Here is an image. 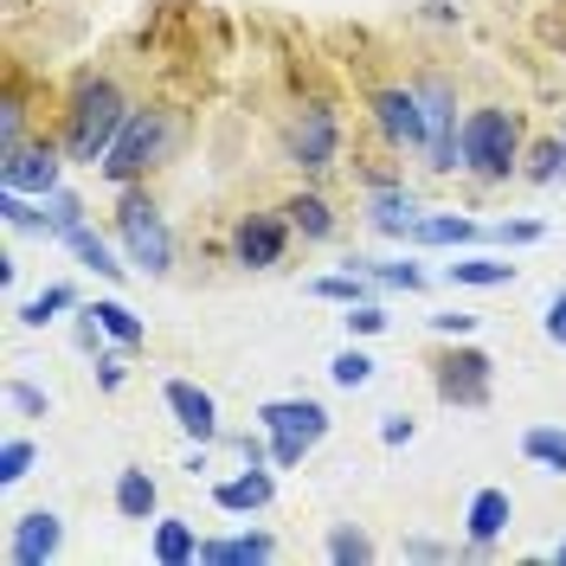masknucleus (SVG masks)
Wrapping results in <instances>:
<instances>
[{"instance_id":"obj_1","label":"nucleus","mask_w":566,"mask_h":566,"mask_svg":"<svg viewBox=\"0 0 566 566\" xmlns=\"http://www.w3.org/2000/svg\"><path fill=\"white\" fill-rule=\"evenodd\" d=\"M123 123H129L123 84L104 77V71H84V77L71 84V104H65V155L84 161V168H97L109 155V142L123 136Z\"/></svg>"},{"instance_id":"obj_2","label":"nucleus","mask_w":566,"mask_h":566,"mask_svg":"<svg viewBox=\"0 0 566 566\" xmlns=\"http://www.w3.org/2000/svg\"><path fill=\"white\" fill-rule=\"evenodd\" d=\"M522 155H528V142H522V109H509V104L463 109V175L476 180V187L515 180L522 175Z\"/></svg>"},{"instance_id":"obj_3","label":"nucleus","mask_w":566,"mask_h":566,"mask_svg":"<svg viewBox=\"0 0 566 566\" xmlns=\"http://www.w3.org/2000/svg\"><path fill=\"white\" fill-rule=\"evenodd\" d=\"M116 239H123V258L142 277H168L175 271V232H168V219H161L155 193L142 180L123 187V200H116Z\"/></svg>"},{"instance_id":"obj_4","label":"nucleus","mask_w":566,"mask_h":566,"mask_svg":"<svg viewBox=\"0 0 566 566\" xmlns=\"http://www.w3.org/2000/svg\"><path fill=\"white\" fill-rule=\"evenodd\" d=\"M168 142H175V116L168 109H129V123H123V136L109 142V155L97 161V175L109 187H136L161 168V155H168Z\"/></svg>"},{"instance_id":"obj_5","label":"nucleus","mask_w":566,"mask_h":566,"mask_svg":"<svg viewBox=\"0 0 566 566\" xmlns=\"http://www.w3.org/2000/svg\"><path fill=\"white\" fill-rule=\"evenodd\" d=\"M328 424H335L328 406H322V399H303V392L258 406V431H271V463H277V470H296V463L328 438Z\"/></svg>"},{"instance_id":"obj_6","label":"nucleus","mask_w":566,"mask_h":566,"mask_svg":"<svg viewBox=\"0 0 566 566\" xmlns=\"http://www.w3.org/2000/svg\"><path fill=\"white\" fill-rule=\"evenodd\" d=\"M419 104H424V168L431 175H463V109L451 77H419Z\"/></svg>"},{"instance_id":"obj_7","label":"nucleus","mask_w":566,"mask_h":566,"mask_svg":"<svg viewBox=\"0 0 566 566\" xmlns=\"http://www.w3.org/2000/svg\"><path fill=\"white\" fill-rule=\"evenodd\" d=\"M283 161L296 175H328L342 161V116L328 104H303L283 123Z\"/></svg>"},{"instance_id":"obj_8","label":"nucleus","mask_w":566,"mask_h":566,"mask_svg":"<svg viewBox=\"0 0 566 566\" xmlns=\"http://www.w3.org/2000/svg\"><path fill=\"white\" fill-rule=\"evenodd\" d=\"M367 123L387 155H424V104H419V84H380L367 97Z\"/></svg>"},{"instance_id":"obj_9","label":"nucleus","mask_w":566,"mask_h":566,"mask_svg":"<svg viewBox=\"0 0 566 566\" xmlns=\"http://www.w3.org/2000/svg\"><path fill=\"white\" fill-rule=\"evenodd\" d=\"M431 387L444 406H463V412H476V406H490V387H495V360L483 348H444L431 360Z\"/></svg>"},{"instance_id":"obj_10","label":"nucleus","mask_w":566,"mask_h":566,"mask_svg":"<svg viewBox=\"0 0 566 566\" xmlns=\"http://www.w3.org/2000/svg\"><path fill=\"white\" fill-rule=\"evenodd\" d=\"M65 142H20L13 155H0V187H13V193H59V180H65Z\"/></svg>"},{"instance_id":"obj_11","label":"nucleus","mask_w":566,"mask_h":566,"mask_svg":"<svg viewBox=\"0 0 566 566\" xmlns=\"http://www.w3.org/2000/svg\"><path fill=\"white\" fill-rule=\"evenodd\" d=\"M290 219L277 212H239V226H232V264L239 271H277L283 251H290Z\"/></svg>"},{"instance_id":"obj_12","label":"nucleus","mask_w":566,"mask_h":566,"mask_svg":"<svg viewBox=\"0 0 566 566\" xmlns=\"http://www.w3.org/2000/svg\"><path fill=\"white\" fill-rule=\"evenodd\" d=\"M374 232H387V239H412V226L424 219V207H419V193L406 187V180H392V175H380L374 187H367V212H360Z\"/></svg>"},{"instance_id":"obj_13","label":"nucleus","mask_w":566,"mask_h":566,"mask_svg":"<svg viewBox=\"0 0 566 566\" xmlns=\"http://www.w3.org/2000/svg\"><path fill=\"white\" fill-rule=\"evenodd\" d=\"M59 547H65V522L52 509H27L7 534V566H45L59 560Z\"/></svg>"},{"instance_id":"obj_14","label":"nucleus","mask_w":566,"mask_h":566,"mask_svg":"<svg viewBox=\"0 0 566 566\" xmlns=\"http://www.w3.org/2000/svg\"><path fill=\"white\" fill-rule=\"evenodd\" d=\"M161 406L175 412V424L193 444H212V438H219V399H212L200 380H168V387H161Z\"/></svg>"},{"instance_id":"obj_15","label":"nucleus","mask_w":566,"mask_h":566,"mask_svg":"<svg viewBox=\"0 0 566 566\" xmlns=\"http://www.w3.org/2000/svg\"><path fill=\"white\" fill-rule=\"evenodd\" d=\"M509 522H515V495H509V490H476V495H470V509H463L470 554H490L495 541L509 534Z\"/></svg>"},{"instance_id":"obj_16","label":"nucleus","mask_w":566,"mask_h":566,"mask_svg":"<svg viewBox=\"0 0 566 566\" xmlns=\"http://www.w3.org/2000/svg\"><path fill=\"white\" fill-rule=\"evenodd\" d=\"M271 495H277V476H271L264 463H245V476L219 483V490H212V502H219L226 515H258V509H271Z\"/></svg>"},{"instance_id":"obj_17","label":"nucleus","mask_w":566,"mask_h":566,"mask_svg":"<svg viewBox=\"0 0 566 566\" xmlns=\"http://www.w3.org/2000/svg\"><path fill=\"white\" fill-rule=\"evenodd\" d=\"M109 502H116V515H123V522H155L161 490H155V476H148L142 463H123V470H116V490H109Z\"/></svg>"},{"instance_id":"obj_18","label":"nucleus","mask_w":566,"mask_h":566,"mask_svg":"<svg viewBox=\"0 0 566 566\" xmlns=\"http://www.w3.org/2000/svg\"><path fill=\"white\" fill-rule=\"evenodd\" d=\"M148 560L155 566H193L200 560V534H193V522H187V515H161L155 534H148Z\"/></svg>"},{"instance_id":"obj_19","label":"nucleus","mask_w":566,"mask_h":566,"mask_svg":"<svg viewBox=\"0 0 566 566\" xmlns=\"http://www.w3.org/2000/svg\"><path fill=\"white\" fill-rule=\"evenodd\" d=\"M277 560L271 534H232V541H200V566H264Z\"/></svg>"},{"instance_id":"obj_20","label":"nucleus","mask_w":566,"mask_h":566,"mask_svg":"<svg viewBox=\"0 0 566 566\" xmlns=\"http://www.w3.org/2000/svg\"><path fill=\"white\" fill-rule=\"evenodd\" d=\"M283 219H290L303 239H316V245H322V239H335V207L322 200L316 187H296V193L283 200Z\"/></svg>"},{"instance_id":"obj_21","label":"nucleus","mask_w":566,"mask_h":566,"mask_svg":"<svg viewBox=\"0 0 566 566\" xmlns=\"http://www.w3.org/2000/svg\"><path fill=\"white\" fill-rule=\"evenodd\" d=\"M476 239H490V232L463 212H424L412 226V245H476Z\"/></svg>"},{"instance_id":"obj_22","label":"nucleus","mask_w":566,"mask_h":566,"mask_svg":"<svg viewBox=\"0 0 566 566\" xmlns=\"http://www.w3.org/2000/svg\"><path fill=\"white\" fill-rule=\"evenodd\" d=\"M374 271H360V264H348V271H328V277H316L310 283V296H322V303H374Z\"/></svg>"},{"instance_id":"obj_23","label":"nucleus","mask_w":566,"mask_h":566,"mask_svg":"<svg viewBox=\"0 0 566 566\" xmlns=\"http://www.w3.org/2000/svg\"><path fill=\"white\" fill-rule=\"evenodd\" d=\"M91 316L104 322V335L116 342V348H142V342H148V322H142L129 303H116V296H97V303H91Z\"/></svg>"},{"instance_id":"obj_24","label":"nucleus","mask_w":566,"mask_h":566,"mask_svg":"<svg viewBox=\"0 0 566 566\" xmlns=\"http://www.w3.org/2000/svg\"><path fill=\"white\" fill-rule=\"evenodd\" d=\"M522 458L534 470H547V476H566V431L560 424H528L522 431Z\"/></svg>"},{"instance_id":"obj_25","label":"nucleus","mask_w":566,"mask_h":566,"mask_svg":"<svg viewBox=\"0 0 566 566\" xmlns=\"http://www.w3.org/2000/svg\"><path fill=\"white\" fill-rule=\"evenodd\" d=\"M522 180L528 187H554V180H566V136H541L522 155Z\"/></svg>"},{"instance_id":"obj_26","label":"nucleus","mask_w":566,"mask_h":566,"mask_svg":"<svg viewBox=\"0 0 566 566\" xmlns=\"http://www.w3.org/2000/svg\"><path fill=\"white\" fill-rule=\"evenodd\" d=\"M65 245L77 251V258H84V264H91L97 277H109V283H123V271H136V264H116V251H109L104 239L91 232V219H84V226H71V232H65Z\"/></svg>"},{"instance_id":"obj_27","label":"nucleus","mask_w":566,"mask_h":566,"mask_svg":"<svg viewBox=\"0 0 566 566\" xmlns=\"http://www.w3.org/2000/svg\"><path fill=\"white\" fill-rule=\"evenodd\" d=\"M444 277L470 283V290H509L515 283V264H502V258H458V264H444Z\"/></svg>"},{"instance_id":"obj_28","label":"nucleus","mask_w":566,"mask_h":566,"mask_svg":"<svg viewBox=\"0 0 566 566\" xmlns=\"http://www.w3.org/2000/svg\"><path fill=\"white\" fill-rule=\"evenodd\" d=\"M322 554L335 566H367L380 547H374V534L367 528H354V522H342V528H328V541H322Z\"/></svg>"},{"instance_id":"obj_29","label":"nucleus","mask_w":566,"mask_h":566,"mask_svg":"<svg viewBox=\"0 0 566 566\" xmlns=\"http://www.w3.org/2000/svg\"><path fill=\"white\" fill-rule=\"evenodd\" d=\"M65 310H77V296H71V283H45V290H39L33 303L20 310V322H27V328H45V322H59Z\"/></svg>"},{"instance_id":"obj_30","label":"nucleus","mask_w":566,"mask_h":566,"mask_svg":"<svg viewBox=\"0 0 566 566\" xmlns=\"http://www.w3.org/2000/svg\"><path fill=\"white\" fill-rule=\"evenodd\" d=\"M374 374H380V360H374L367 348H342L335 360H328V380H335V387H348V392H354V387H367Z\"/></svg>"},{"instance_id":"obj_31","label":"nucleus","mask_w":566,"mask_h":566,"mask_svg":"<svg viewBox=\"0 0 566 566\" xmlns=\"http://www.w3.org/2000/svg\"><path fill=\"white\" fill-rule=\"evenodd\" d=\"M71 226H84V200L59 187V193H45V239H65Z\"/></svg>"},{"instance_id":"obj_32","label":"nucleus","mask_w":566,"mask_h":566,"mask_svg":"<svg viewBox=\"0 0 566 566\" xmlns=\"http://www.w3.org/2000/svg\"><path fill=\"white\" fill-rule=\"evenodd\" d=\"M33 463H39L33 438H7V444H0V483H7V490H13V483H27V476H33Z\"/></svg>"},{"instance_id":"obj_33","label":"nucleus","mask_w":566,"mask_h":566,"mask_svg":"<svg viewBox=\"0 0 566 566\" xmlns=\"http://www.w3.org/2000/svg\"><path fill=\"white\" fill-rule=\"evenodd\" d=\"M7 406H13L20 419H45V412H52V392H45V387H33V380H20V374H13V380H7Z\"/></svg>"},{"instance_id":"obj_34","label":"nucleus","mask_w":566,"mask_h":566,"mask_svg":"<svg viewBox=\"0 0 566 566\" xmlns=\"http://www.w3.org/2000/svg\"><path fill=\"white\" fill-rule=\"evenodd\" d=\"M360 271H374V277L387 283V290H424V264H374V258H348Z\"/></svg>"},{"instance_id":"obj_35","label":"nucleus","mask_w":566,"mask_h":566,"mask_svg":"<svg viewBox=\"0 0 566 566\" xmlns=\"http://www.w3.org/2000/svg\"><path fill=\"white\" fill-rule=\"evenodd\" d=\"M495 245H541L547 239V226L541 219H502V226H490Z\"/></svg>"},{"instance_id":"obj_36","label":"nucleus","mask_w":566,"mask_h":566,"mask_svg":"<svg viewBox=\"0 0 566 566\" xmlns=\"http://www.w3.org/2000/svg\"><path fill=\"white\" fill-rule=\"evenodd\" d=\"M342 322H348V335L360 342V335H380V328H387V310H380V303H348Z\"/></svg>"},{"instance_id":"obj_37","label":"nucleus","mask_w":566,"mask_h":566,"mask_svg":"<svg viewBox=\"0 0 566 566\" xmlns=\"http://www.w3.org/2000/svg\"><path fill=\"white\" fill-rule=\"evenodd\" d=\"M399 560H458V547H444V541H431V534H406V541H399Z\"/></svg>"},{"instance_id":"obj_38","label":"nucleus","mask_w":566,"mask_h":566,"mask_svg":"<svg viewBox=\"0 0 566 566\" xmlns=\"http://www.w3.org/2000/svg\"><path fill=\"white\" fill-rule=\"evenodd\" d=\"M27 142V109H20V97H7V109H0V155H13Z\"/></svg>"},{"instance_id":"obj_39","label":"nucleus","mask_w":566,"mask_h":566,"mask_svg":"<svg viewBox=\"0 0 566 566\" xmlns=\"http://www.w3.org/2000/svg\"><path fill=\"white\" fill-rule=\"evenodd\" d=\"M541 335H547L554 348H566V290H554V296H547V316H541Z\"/></svg>"},{"instance_id":"obj_40","label":"nucleus","mask_w":566,"mask_h":566,"mask_svg":"<svg viewBox=\"0 0 566 566\" xmlns=\"http://www.w3.org/2000/svg\"><path fill=\"white\" fill-rule=\"evenodd\" d=\"M123 380H129L123 354H116V348H104V354H97V387H104V392H123Z\"/></svg>"},{"instance_id":"obj_41","label":"nucleus","mask_w":566,"mask_h":566,"mask_svg":"<svg viewBox=\"0 0 566 566\" xmlns=\"http://www.w3.org/2000/svg\"><path fill=\"white\" fill-rule=\"evenodd\" d=\"M412 438H419V424L406 419V412H387V419H380V444L399 451V444H412Z\"/></svg>"},{"instance_id":"obj_42","label":"nucleus","mask_w":566,"mask_h":566,"mask_svg":"<svg viewBox=\"0 0 566 566\" xmlns=\"http://www.w3.org/2000/svg\"><path fill=\"white\" fill-rule=\"evenodd\" d=\"M239 458H245V463H271V431H264V438L245 431V438H239Z\"/></svg>"},{"instance_id":"obj_43","label":"nucleus","mask_w":566,"mask_h":566,"mask_svg":"<svg viewBox=\"0 0 566 566\" xmlns=\"http://www.w3.org/2000/svg\"><path fill=\"white\" fill-rule=\"evenodd\" d=\"M431 328H438V335H470V328H476V316H431Z\"/></svg>"},{"instance_id":"obj_44","label":"nucleus","mask_w":566,"mask_h":566,"mask_svg":"<svg viewBox=\"0 0 566 566\" xmlns=\"http://www.w3.org/2000/svg\"><path fill=\"white\" fill-rule=\"evenodd\" d=\"M424 20H438V27H458V7H451V0H424Z\"/></svg>"},{"instance_id":"obj_45","label":"nucleus","mask_w":566,"mask_h":566,"mask_svg":"<svg viewBox=\"0 0 566 566\" xmlns=\"http://www.w3.org/2000/svg\"><path fill=\"white\" fill-rule=\"evenodd\" d=\"M180 470H187V476H207V444H193V451H187V463H180Z\"/></svg>"},{"instance_id":"obj_46","label":"nucleus","mask_w":566,"mask_h":566,"mask_svg":"<svg viewBox=\"0 0 566 566\" xmlns=\"http://www.w3.org/2000/svg\"><path fill=\"white\" fill-rule=\"evenodd\" d=\"M554 560H566V541H560V547H554Z\"/></svg>"}]
</instances>
